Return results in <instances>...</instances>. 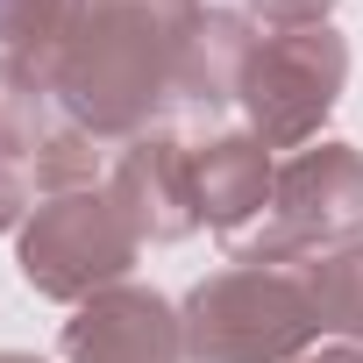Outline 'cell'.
<instances>
[{
  "label": "cell",
  "mask_w": 363,
  "mask_h": 363,
  "mask_svg": "<svg viewBox=\"0 0 363 363\" xmlns=\"http://www.w3.org/2000/svg\"><path fill=\"white\" fill-rule=\"evenodd\" d=\"M200 15L207 0H72V22L36 72L50 79L65 121L100 143H135L150 114L171 107Z\"/></svg>",
  "instance_id": "6da1fadb"
},
{
  "label": "cell",
  "mask_w": 363,
  "mask_h": 363,
  "mask_svg": "<svg viewBox=\"0 0 363 363\" xmlns=\"http://www.w3.org/2000/svg\"><path fill=\"white\" fill-rule=\"evenodd\" d=\"M186 363H292L320 342L306 278L285 264H228L178 306Z\"/></svg>",
  "instance_id": "7a4b0ae2"
},
{
  "label": "cell",
  "mask_w": 363,
  "mask_h": 363,
  "mask_svg": "<svg viewBox=\"0 0 363 363\" xmlns=\"http://www.w3.org/2000/svg\"><path fill=\"white\" fill-rule=\"evenodd\" d=\"M363 235V150L306 143L271 178V207L250 235L228 242V264H299Z\"/></svg>",
  "instance_id": "3957f363"
},
{
  "label": "cell",
  "mask_w": 363,
  "mask_h": 363,
  "mask_svg": "<svg viewBox=\"0 0 363 363\" xmlns=\"http://www.w3.org/2000/svg\"><path fill=\"white\" fill-rule=\"evenodd\" d=\"M143 257V235L128 228V214L107 200V193H57L43 200L22 235H15V264H22V285L57 299V306H86L93 292L121 285L128 264Z\"/></svg>",
  "instance_id": "277c9868"
},
{
  "label": "cell",
  "mask_w": 363,
  "mask_h": 363,
  "mask_svg": "<svg viewBox=\"0 0 363 363\" xmlns=\"http://www.w3.org/2000/svg\"><path fill=\"white\" fill-rule=\"evenodd\" d=\"M349 86V43L342 29H271L257 36V57L242 72V114H250V135L264 150H306L320 135V121L335 114Z\"/></svg>",
  "instance_id": "5b68a950"
},
{
  "label": "cell",
  "mask_w": 363,
  "mask_h": 363,
  "mask_svg": "<svg viewBox=\"0 0 363 363\" xmlns=\"http://www.w3.org/2000/svg\"><path fill=\"white\" fill-rule=\"evenodd\" d=\"M107 200L128 214L143 242H186L200 228V186H193V143H178L164 128H143L121 143L107 164Z\"/></svg>",
  "instance_id": "8992f818"
},
{
  "label": "cell",
  "mask_w": 363,
  "mask_h": 363,
  "mask_svg": "<svg viewBox=\"0 0 363 363\" xmlns=\"http://www.w3.org/2000/svg\"><path fill=\"white\" fill-rule=\"evenodd\" d=\"M57 349L72 363H186V320L150 285H107L72 306Z\"/></svg>",
  "instance_id": "52a82bcc"
},
{
  "label": "cell",
  "mask_w": 363,
  "mask_h": 363,
  "mask_svg": "<svg viewBox=\"0 0 363 363\" xmlns=\"http://www.w3.org/2000/svg\"><path fill=\"white\" fill-rule=\"evenodd\" d=\"M271 178H278V164H271V150H264L250 128H221V135L193 143L200 221H207L221 242H235V235L257 228V214L271 207Z\"/></svg>",
  "instance_id": "ba28073f"
},
{
  "label": "cell",
  "mask_w": 363,
  "mask_h": 363,
  "mask_svg": "<svg viewBox=\"0 0 363 363\" xmlns=\"http://www.w3.org/2000/svg\"><path fill=\"white\" fill-rule=\"evenodd\" d=\"M250 57H257V29H250V15H235V8H207L200 29H193V43H186V65H178V93H171V100L214 121L221 107L242 100V72H250Z\"/></svg>",
  "instance_id": "9c48e42d"
},
{
  "label": "cell",
  "mask_w": 363,
  "mask_h": 363,
  "mask_svg": "<svg viewBox=\"0 0 363 363\" xmlns=\"http://www.w3.org/2000/svg\"><path fill=\"white\" fill-rule=\"evenodd\" d=\"M65 107L50 93V79L15 57V50H0V157H15V164H36V150L57 135Z\"/></svg>",
  "instance_id": "30bf717a"
},
{
  "label": "cell",
  "mask_w": 363,
  "mask_h": 363,
  "mask_svg": "<svg viewBox=\"0 0 363 363\" xmlns=\"http://www.w3.org/2000/svg\"><path fill=\"white\" fill-rule=\"evenodd\" d=\"M306 278V299H313V320L320 335H342V342H363V235L342 242V250H320L306 264H292Z\"/></svg>",
  "instance_id": "8fae6325"
},
{
  "label": "cell",
  "mask_w": 363,
  "mask_h": 363,
  "mask_svg": "<svg viewBox=\"0 0 363 363\" xmlns=\"http://www.w3.org/2000/svg\"><path fill=\"white\" fill-rule=\"evenodd\" d=\"M100 164H107V143L93 135V128H79V121H57V135L36 150V164H29V186L43 193V200H57V193H86L93 178H100Z\"/></svg>",
  "instance_id": "7c38bea8"
},
{
  "label": "cell",
  "mask_w": 363,
  "mask_h": 363,
  "mask_svg": "<svg viewBox=\"0 0 363 363\" xmlns=\"http://www.w3.org/2000/svg\"><path fill=\"white\" fill-rule=\"evenodd\" d=\"M72 22V0H0V43H8L15 57H43Z\"/></svg>",
  "instance_id": "4fadbf2b"
},
{
  "label": "cell",
  "mask_w": 363,
  "mask_h": 363,
  "mask_svg": "<svg viewBox=\"0 0 363 363\" xmlns=\"http://www.w3.org/2000/svg\"><path fill=\"white\" fill-rule=\"evenodd\" d=\"M29 214H36V186H29V164L0 157V235H8V228H22Z\"/></svg>",
  "instance_id": "5bb4252c"
},
{
  "label": "cell",
  "mask_w": 363,
  "mask_h": 363,
  "mask_svg": "<svg viewBox=\"0 0 363 363\" xmlns=\"http://www.w3.org/2000/svg\"><path fill=\"white\" fill-rule=\"evenodd\" d=\"M242 8L257 22H271V29H320L335 15V0H242Z\"/></svg>",
  "instance_id": "9a60e30c"
},
{
  "label": "cell",
  "mask_w": 363,
  "mask_h": 363,
  "mask_svg": "<svg viewBox=\"0 0 363 363\" xmlns=\"http://www.w3.org/2000/svg\"><path fill=\"white\" fill-rule=\"evenodd\" d=\"M292 363H363V349H356V342H335V349H306V356H292Z\"/></svg>",
  "instance_id": "2e32d148"
},
{
  "label": "cell",
  "mask_w": 363,
  "mask_h": 363,
  "mask_svg": "<svg viewBox=\"0 0 363 363\" xmlns=\"http://www.w3.org/2000/svg\"><path fill=\"white\" fill-rule=\"evenodd\" d=\"M0 363H43V356H22V349H0Z\"/></svg>",
  "instance_id": "e0dca14e"
}]
</instances>
